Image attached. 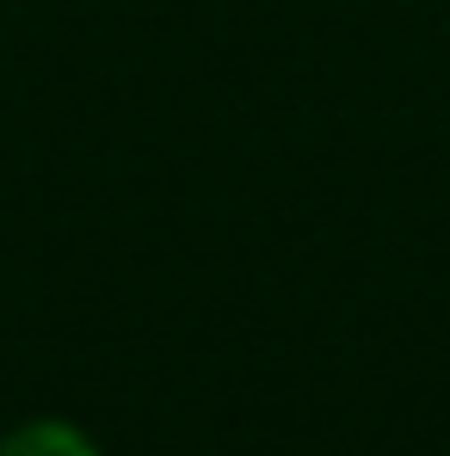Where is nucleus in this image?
Instances as JSON below:
<instances>
[{
    "label": "nucleus",
    "instance_id": "nucleus-1",
    "mask_svg": "<svg viewBox=\"0 0 450 456\" xmlns=\"http://www.w3.org/2000/svg\"><path fill=\"white\" fill-rule=\"evenodd\" d=\"M0 456H99V444L69 419H25L0 438Z\"/></svg>",
    "mask_w": 450,
    "mask_h": 456
}]
</instances>
